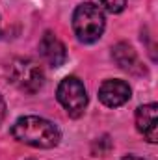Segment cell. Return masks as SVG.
Returning <instances> with one entry per match:
<instances>
[{
  "label": "cell",
  "instance_id": "8992f818",
  "mask_svg": "<svg viewBox=\"0 0 158 160\" xmlns=\"http://www.w3.org/2000/svg\"><path fill=\"white\" fill-rule=\"evenodd\" d=\"M112 60L117 63L119 69H123V71H126L130 75H138V77L145 75V67H143L138 52L134 50L132 45H128L125 41H121V43L112 47Z\"/></svg>",
  "mask_w": 158,
  "mask_h": 160
},
{
  "label": "cell",
  "instance_id": "5b68a950",
  "mask_svg": "<svg viewBox=\"0 0 158 160\" xmlns=\"http://www.w3.org/2000/svg\"><path fill=\"white\" fill-rule=\"evenodd\" d=\"M130 97H132V89L125 80L119 78L104 80L99 88V101L108 108L123 106L125 102H128Z\"/></svg>",
  "mask_w": 158,
  "mask_h": 160
},
{
  "label": "cell",
  "instance_id": "6da1fadb",
  "mask_svg": "<svg viewBox=\"0 0 158 160\" xmlns=\"http://www.w3.org/2000/svg\"><path fill=\"white\" fill-rule=\"evenodd\" d=\"M11 136L24 145L36 149H52L60 143L62 132L52 121L39 116H22L13 123Z\"/></svg>",
  "mask_w": 158,
  "mask_h": 160
},
{
  "label": "cell",
  "instance_id": "7a4b0ae2",
  "mask_svg": "<svg viewBox=\"0 0 158 160\" xmlns=\"http://www.w3.org/2000/svg\"><path fill=\"white\" fill-rule=\"evenodd\" d=\"M106 28L104 11L93 2H82L73 13V30L80 43H95Z\"/></svg>",
  "mask_w": 158,
  "mask_h": 160
},
{
  "label": "cell",
  "instance_id": "8fae6325",
  "mask_svg": "<svg viewBox=\"0 0 158 160\" xmlns=\"http://www.w3.org/2000/svg\"><path fill=\"white\" fill-rule=\"evenodd\" d=\"M121 160H143V158H140V157H134V155H126V157H123Z\"/></svg>",
  "mask_w": 158,
  "mask_h": 160
},
{
  "label": "cell",
  "instance_id": "ba28073f",
  "mask_svg": "<svg viewBox=\"0 0 158 160\" xmlns=\"http://www.w3.org/2000/svg\"><path fill=\"white\" fill-rule=\"evenodd\" d=\"M156 112H158V106L155 102H149V104L138 106V108H136V114H134L138 132H140L149 143H156L158 142Z\"/></svg>",
  "mask_w": 158,
  "mask_h": 160
},
{
  "label": "cell",
  "instance_id": "30bf717a",
  "mask_svg": "<svg viewBox=\"0 0 158 160\" xmlns=\"http://www.w3.org/2000/svg\"><path fill=\"white\" fill-rule=\"evenodd\" d=\"M4 118H6V102H4V99L0 95V123L4 121Z\"/></svg>",
  "mask_w": 158,
  "mask_h": 160
},
{
  "label": "cell",
  "instance_id": "277c9868",
  "mask_svg": "<svg viewBox=\"0 0 158 160\" xmlns=\"http://www.w3.org/2000/svg\"><path fill=\"white\" fill-rule=\"evenodd\" d=\"M56 97L71 118H80L87 106V91L82 80L77 77H65L58 84Z\"/></svg>",
  "mask_w": 158,
  "mask_h": 160
},
{
  "label": "cell",
  "instance_id": "52a82bcc",
  "mask_svg": "<svg viewBox=\"0 0 158 160\" xmlns=\"http://www.w3.org/2000/svg\"><path fill=\"white\" fill-rule=\"evenodd\" d=\"M39 54L50 67H62L67 60V48L54 32L43 34L39 41Z\"/></svg>",
  "mask_w": 158,
  "mask_h": 160
},
{
  "label": "cell",
  "instance_id": "9c48e42d",
  "mask_svg": "<svg viewBox=\"0 0 158 160\" xmlns=\"http://www.w3.org/2000/svg\"><path fill=\"white\" fill-rule=\"evenodd\" d=\"M99 2L110 13H121L126 8V0H99Z\"/></svg>",
  "mask_w": 158,
  "mask_h": 160
},
{
  "label": "cell",
  "instance_id": "3957f363",
  "mask_svg": "<svg viewBox=\"0 0 158 160\" xmlns=\"http://www.w3.org/2000/svg\"><path fill=\"white\" fill-rule=\"evenodd\" d=\"M6 77L9 84L28 95L37 93L45 84L43 67L30 58H13L6 65Z\"/></svg>",
  "mask_w": 158,
  "mask_h": 160
}]
</instances>
